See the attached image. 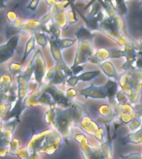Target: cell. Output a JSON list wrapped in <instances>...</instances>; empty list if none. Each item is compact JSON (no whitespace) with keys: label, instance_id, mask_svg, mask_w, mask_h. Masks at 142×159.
<instances>
[{"label":"cell","instance_id":"277c9868","mask_svg":"<svg viewBox=\"0 0 142 159\" xmlns=\"http://www.w3.org/2000/svg\"><path fill=\"white\" fill-rule=\"evenodd\" d=\"M7 19L9 20L10 22H14L15 21H17V15L15 14L14 12H12V11H10V12H7Z\"/></svg>","mask_w":142,"mask_h":159},{"label":"cell","instance_id":"8992f818","mask_svg":"<svg viewBox=\"0 0 142 159\" xmlns=\"http://www.w3.org/2000/svg\"><path fill=\"white\" fill-rule=\"evenodd\" d=\"M140 4H142V0H141V1H140Z\"/></svg>","mask_w":142,"mask_h":159},{"label":"cell","instance_id":"5b68a950","mask_svg":"<svg viewBox=\"0 0 142 159\" xmlns=\"http://www.w3.org/2000/svg\"><path fill=\"white\" fill-rule=\"evenodd\" d=\"M46 2H47V4L49 5L50 7H52V6H54L55 4H57V0H45Z\"/></svg>","mask_w":142,"mask_h":159},{"label":"cell","instance_id":"52a82bcc","mask_svg":"<svg viewBox=\"0 0 142 159\" xmlns=\"http://www.w3.org/2000/svg\"><path fill=\"white\" fill-rule=\"evenodd\" d=\"M2 1H7V0H2Z\"/></svg>","mask_w":142,"mask_h":159},{"label":"cell","instance_id":"6da1fadb","mask_svg":"<svg viewBox=\"0 0 142 159\" xmlns=\"http://www.w3.org/2000/svg\"><path fill=\"white\" fill-rule=\"evenodd\" d=\"M99 71H92V72H87L85 74H82V75H80L78 77H74V79L76 81L77 80H90L95 77L97 75H99Z\"/></svg>","mask_w":142,"mask_h":159},{"label":"cell","instance_id":"7a4b0ae2","mask_svg":"<svg viewBox=\"0 0 142 159\" xmlns=\"http://www.w3.org/2000/svg\"><path fill=\"white\" fill-rule=\"evenodd\" d=\"M58 43H59V47H69L71 45H72L74 43V41H72V40H60L58 41Z\"/></svg>","mask_w":142,"mask_h":159},{"label":"cell","instance_id":"3957f363","mask_svg":"<svg viewBox=\"0 0 142 159\" xmlns=\"http://www.w3.org/2000/svg\"><path fill=\"white\" fill-rule=\"evenodd\" d=\"M40 0H32L30 3L27 6V8H29V9L32 10V11H34V10L37 9V5L39 3Z\"/></svg>","mask_w":142,"mask_h":159}]
</instances>
